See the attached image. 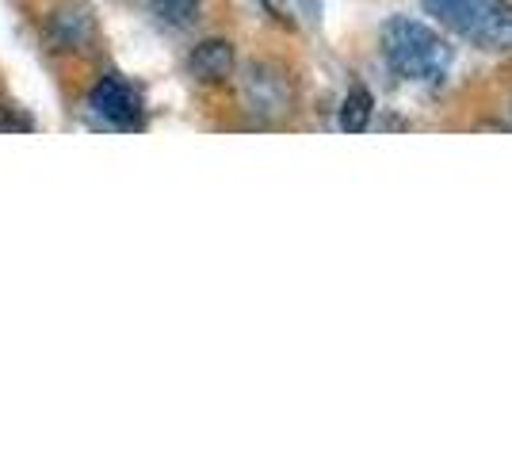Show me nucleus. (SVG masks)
I'll return each instance as SVG.
<instances>
[{
    "label": "nucleus",
    "instance_id": "1",
    "mask_svg": "<svg viewBox=\"0 0 512 459\" xmlns=\"http://www.w3.org/2000/svg\"><path fill=\"white\" fill-rule=\"evenodd\" d=\"M383 58L386 66L394 69V77L413 81V85H436L448 77L455 50L428 23L394 16L383 23Z\"/></svg>",
    "mask_w": 512,
    "mask_h": 459
},
{
    "label": "nucleus",
    "instance_id": "2",
    "mask_svg": "<svg viewBox=\"0 0 512 459\" xmlns=\"http://www.w3.org/2000/svg\"><path fill=\"white\" fill-rule=\"evenodd\" d=\"M425 12L478 50H512V0H425Z\"/></svg>",
    "mask_w": 512,
    "mask_h": 459
},
{
    "label": "nucleus",
    "instance_id": "3",
    "mask_svg": "<svg viewBox=\"0 0 512 459\" xmlns=\"http://www.w3.org/2000/svg\"><path fill=\"white\" fill-rule=\"evenodd\" d=\"M241 104L249 115L264 123H279L295 108V85L291 73L276 62H249L241 73Z\"/></svg>",
    "mask_w": 512,
    "mask_h": 459
},
{
    "label": "nucleus",
    "instance_id": "4",
    "mask_svg": "<svg viewBox=\"0 0 512 459\" xmlns=\"http://www.w3.org/2000/svg\"><path fill=\"white\" fill-rule=\"evenodd\" d=\"M92 111L104 115L107 123H115V127H138L142 123V100L119 77H104L100 85L92 88Z\"/></svg>",
    "mask_w": 512,
    "mask_h": 459
},
{
    "label": "nucleus",
    "instance_id": "5",
    "mask_svg": "<svg viewBox=\"0 0 512 459\" xmlns=\"http://www.w3.org/2000/svg\"><path fill=\"white\" fill-rule=\"evenodd\" d=\"M46 39H50L54 50H69V54L88 50L92 39H96V20H92V12L81 8V4H65L46 23Z\"/></svg>",
    "mask_w": 512,
    "mask_h": 459
},
{
    "label": "nucleus",
    "instance_id": "6",
    "mask_svg": "<svg viewBox=\"0 0 512 459\" xmlns=\"http://www.w3.org/2000/svg\"><path fill=\"white\" fill-rule=\"evenodd\" d=\"M234 66V43H226V39H203L188 54V69H192L195 81H203V85H222L234 73Z\"/></svg>",
    "mask_w": 512,
    "mask_h": 459
},
{
    "label": "nucleus",
    "instance_id": "7",
    "mask_svg": "<svg viewBox=\"0 0 512 459\" xmlns=\"http://www.w3.org/2000/svg\"><path fill=\"white\" fill-rule=\"evenodd\" d=\"M371 111H375V100L363 85L348 88V96L341 100V131L344 134H363L367 123H371Z\"/></svg>",
    "mask_w": 512,
    "mask_h": 459
},
{
    "label": "nucleus",
    "instance_id": "8",
    "mask_svg": "<svg viewBox=\"0 0 512 459\" xmlns=\"http://www.w3.org/2000/svg\"><path fill=\"white\" fill-rule=\"evenodd\" d=\"M199 4L203 0H150L153 16L169 27H192L199 20Z\"/></svg>",
    "mask_w": 512,
    "mask_h": 459
}]
</instances>
